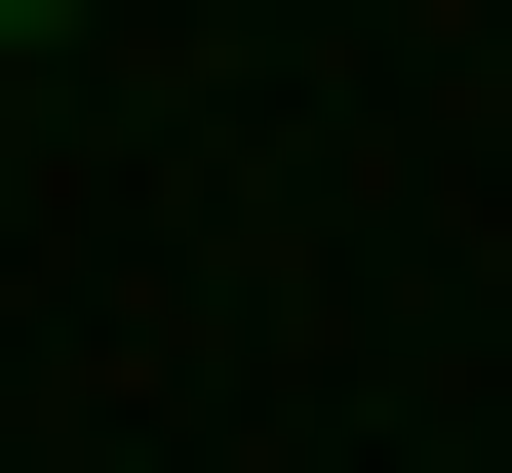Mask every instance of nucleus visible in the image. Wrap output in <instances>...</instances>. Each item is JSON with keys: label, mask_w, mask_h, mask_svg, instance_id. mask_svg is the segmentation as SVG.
I'll use <instances>...</instances> for the list:
<instances>
[{"label": "nucleus", "mask_w": 512, "mask_h": 473, "mask_svg": "<svg viewBox=\"0 0 512 473\" xmlns=\"http://www.w3.org/2000/svg\"><path fill=\"white\" fill-rule=\"evenodd\" d=\"M0 40H79V0H0Z\"/></svg>", "instance_id": "1"}]
</instances>
